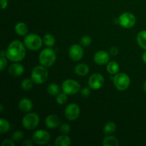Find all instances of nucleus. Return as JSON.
<instances>
[{
	"label": "nucleus",
	"instance_id": "nucleus-1",
	"mask_svg": "<svg viewBox=\"0 0 146 146\" xmlns=\"http://www.w3.org/2000/svg\"><path fill=\"white\" fill-rule=\"evenodd\" d=\"M26 56L25 46L21 41L14 40L11 41L6 51V56L13 62L22 61Z\"/></svg>",
	"mask_w": 146,
	"mask_h": 146
},
{
	"label": "nucleus",
	"instance_id": "nucleus-2",
	"mask_svg": "<svg viewBox=\"0 0 146 146\" xmlns=\"http://www.w3.org/2000/svg\"><path fill=\"white\" fill-rule=\"evenodd\" d=\"M46 67L44 66H36L33 68L31 71V78L34 84L39 85L43 84L46 81L48 76V73L47 71Z\"/></svg>",
	"mask_w": 146,
	"mask_h": 146
},
{
	"label": "nucleus",
	"instance_id": "nucleus-3",
	"mask_svg": "<svg viewBox=\"0 0 146 146\" xmlns=\"http://www.w3.org/2000/svg\"><path fill=\"white\" fill-rule=\"evenodd\" d=\"M56 59V52L51 48L43 49L38 56V61L41 65L45 67H50L55 63Z\"/></svg>",
	"mask_w": 146,
	"mask_h": 146
},
{
	"label": "nucleus",
	"instance_id": "nucleus-4",
	"mask_svg": "<svg viewBox=\"0 0 146 146\" xmlns=\"http://www.w3.org/2000/svg\"><path fill=\"white\" fill-rule=\"evenodd\" d=\"M43 40L37 34H29L26 36L24 44L28 49L31 51H37L40 49L43 44Z\"/></svg>",
	"mask_w": 146,
	"mask_h": 146
},
{
	"label": "nucleus",
	"instance_id": "nucleus-5",
	"mask_svg": "<svg viewBox=\"0 0 146 146\" xmlns=\"http://www.w3.org/2000/svg\"><path fill=\"white\" fill-rule=\"evenodd\" d=\"M113 84L118 91H123L128 89L131 84V79L127 74L118 73L113 78Z\"/></svg>",
	"mask_w": 146,
	"mask_h": 146
},
{
	"label": "nucleus",
	"instance_id": "nucleus-6",
	"mask_svg": "<svg viewBox=\"0 0 146 146\" xmlns=\"http://www.w3.org/2000/svg\"><path fill=\"white\" fill-rule=\"evenodd\" d=\"M40 118L36 113H28L23 118L21 123L24 128L27 130H33L38 126L39 123Z\"/></svg>",
	"mask_w": 146,
	"mask_h": 146
},
{
	"label": "nucleus",
	"instance_id": "nucleus-7",
	"mask_svg": "<svg viewBox=\"0 0 146 146\" xmlns=\"http://www.w3.org/2000/svg\"><path fill=\"white\" fill-rule=\"evenodd\" d=\"M63 92L66 93L67 95H75L79 92L81 86L78 81L73 79H67L64 81L61 86Z\"/></svg>",
	"mask_w": 146,
	"mask_h": 146
},
{
	"label": "nucleus",
	"instance_id": "nucleus-8",
	"mask_svg": "<svg viewBox=\"0 0 146 146\" xmlns=\"http://www.w3.org/2000/svg\"><path fill=\"white\" fill-rule=\"evenodd\" d=\"M136 19L133 14L130 12H124L118 18V23L122 27L125 29H131L135 24Z\"/></svg>",
	"mask_w": 146,
	"mask_h": 146
},
{
	"label": "nucleus",
	"instance_id": "nucleus-9",
	"mask_svg": "<svg viewBox=\"0 0 146 146\" xmlns=\"http://www.w3.org/2000/svg\"><path fill=\"white\" fill-rule=\"evenodd\" d=\"M32 139L38 145H45L51 140V135L45 130H38L34 133Z\"/></svg>",
	"mask_w": 146,
	"mask_h": 146
},
{
	"label": "nucleus",
	"instance_id": "nucleus-10",
	"mask_svg": "<svg viewBox=\"0 0 146 146\" xmlns=\"http://www.w3.org/2000/svg\"><path fill=\"white\" fill-rule=\"evenodd\" d=\"M88 86L91 89L98 90L100 89L104 86V77L101 74H92L88 78Z\"/></svg>",
	"mask_w": 146,
	"mask_h": 146
},
{
	"label": "nucleus",
	"instance_id": "nucleus-11",
	"mask_svg": "<svg viewBox=\"0 0 146 146\" xmlns=\"http://www.w3.org/2000/svg\"><path fill=\"white\" fill-rule=\"evenodd\" d=\"M80 115V108L77 104H70L65 108V116L69 121H75Z\"/></svg>",
	"mask_w": 146,
	"mask_h": 146
},
{
	"label": "nucleus",
	"instance_id": "nucleus-12",
	"mask_svg": "<svg viewBox=\"0 0 146 146\" xmlns=\"http://www.w3.org/2000/svg\"><path fill=\"white\" fill-rule=\"evenodd\" d=\"M84 53V49L81 46L78 44H74L70 47L68 55L73 61H78L82 58Z\"/></svg>",
	"mask_w": 146,
	"mask_h": 146
},
{
	"label": "nucleus",
	"instance_id": "nucleus-13",
	"mask_svg": "<svg viewBox=\"0 0 146 146\" xmlns=\"http://www.w3.org/2000/svg\"><path fill=\"white\" fill-rule=\"evenodd\" d=\"M94 62L98 65H105L109 62L110 55L106 51H98L94 56Z\"/></svg>",
	"mask_w": 146,
	"mask_h": 146
},
{
	"label": "nucleus",
	"instance_id": "nucleus-14",
	"mask_svg": "<svg viewBox=\"0 0 146 146\" xmlns=\"http://www.w3.org/2000/svg\"><path fill=\"white\" fill-rule=\"evenodd\" d=\"M45 125L47 128L54 129L60 125V119L58 115L51 114L48 115L45 119Z\"/></svg>",
	"mask_w": 146,
	"mask_h": 146
},
{
	"label": "nucleus",
	"instance_id": "nucleus-15",
	"mask_svg": "<svg viewBox=\"0 0 146 146\" xmlns=\"http://www.w3.org/2000/svg\"><path fill=\"white\" fill-rule=\"evenodd\" d=\"M24 66L18 62H15L14 64H11L9 68V73L13 77L20 76L21 74H24Z\"/></svg>",
	"mask_w": 146,
	"mask_h": 146
},
{
	"label": "nucleus",
	"instance_id": "nucleus-16",
	"mask_svg": "<svg viewBox=\"0 0 146 146\" xmlns=\"http://www.w3.org/2000/svg\"><path fill=\"white\" fill-rule=\"evenodd\" d=\"M19 108L22 112L29 113L32 110L33 104L29 98H22L19 103Z\"/></svg>",
	"mask_w": 146,
	"mask_h": 146
},
{
	"label": "nucleus",
	"instance_id": "nucleus-17",
	"mask_svg": "<svg viewBox=\"0 0 146 146\" xmlns=\"http://www.w3.org/2000/svg\"><path fill=\"white\" fill-rule=\"evenodd\" d=\"M74 71L78 76H84L89 72V67L85 64H79L76 66V67L74 68Z\"/></svg>",
	"mask_w": 146,
	"mask_h": 146
},
{
	"label": "nucleus",
	"instance_id": "nucleus-18",
	"mask_svg": "<svg viewBox=\"0 0 146 146\" xmlns=\"http://www.w3.org/2000/svg\"><path fill=\"white\" fill-rule=\"evenodd\" d=\"M54 145L56 146H68L71 145V138L66 135H61L56 138Z\"/></svg>",
	"mask_w": 146,
	"mask_h": 146
},
{
	"label": "nucleus",
	"instance_id": "nucleus-19",
	"mask_svg": "<svg viewBox=\"0 0 146 146\" xmlns=\"http://www.w3.org/2000/svg\"><path fill=\"white\" fill-rule=\"evenodd\" d=\"M15 32L19 36H24L28 32V27L24 22L17 23L14 27Z\"/></svg>",
	"mask_w": 146,
	"mask_h": 146
},
{
	"label": "nucleus",
	"instance_id": "nucleus-20",
	"mask_svg": "<svg viewBox=\"0 0 146 146\" xmlns=\"http://www.w3.org/2000/svg\"><path fill=\"white\" fill-rule=\"evenodd\" d=\"M106 70L111 75H115V74H117L119 72L120 66L118 63L115 62V61H109L107 64Z\"/></svg>",
	"mask_w": 146,
	"mask_h": 146
},
{
	"label": "nucleus",
	"instance_id": "nucleus-21",
	"mask_svg": "<svg viewBox=\"0 0 146 146\" xmlns=\"http://www.w3.org/2000/svg\"><path fill=\"white\" fill-rule=\"evenodd\" d=\"M137 42L141 48L146 50V30L138 33L137 35Z\"/></svg>",
	"mask_w": 146,
	"mask_h": 146
},
{
	"label": "nucleus",
	"instance_id": "nucleus-22",
	"mask_svg": "<svg viewBox=\"0 0 146 146\" xmlns=\"http://www.w3.org/2000/svg\"><path fill=\"white\" fill-rule=\"evenodd\" d=\"M103 145L104 146H118L119 145V142L115 136L108 135L104 139Z\"/></svg>",
	"mask_w": 146,
	"mask_h": 146
},
{
	"label": "nucleus",
	"instance_id": "nucleus-23",
	"mask_svg": "<svg viewBox=\"0 0 146 146\" xmlns=\"http://www.w3.org/2000/svg\"><path fill=\"white\" fill-rule=\"evenodd\" d=\"M60 88L57 84L55 83L49 84L47 87V92L51 96H56L58 94H59Z\"/></svg>",
	"mask_w": 146,
	"mask_h": 146
},
{
	"label": "nucleus",
	"instance_id": "nucleus-24",
	"mask_svg": "<svg viewBox=\"0 0 146 146\" xmlns=\"http://www.w3.org/2000/svg\"><path fill=\"white\" fill-rule=\"evenodd\" d=\"M116 130V125L114 122H108L106 123L104 128V133L106 135H110L114 133Z\"/></svg>",
	"mask_w": 146,
	"mask_h": 146
},
{
	"label": "nucleus",
	"instance_id": "nucleus-25",
	"mask_svg": "<svg viewBox=\"0 0 146 146\" xmlns=\"http://www.w3.org/2000/svg\"><path fill=\"white\" fill-rule=\"evenodd\" d=\"M43 42L46 46L48 47H51L55 44L56 39L55 37L53 35L50 34H47L44 35V38H43Z\"/></svg>",
	"mask_w": 146,
	"mask_h": 146
},
{
	"label": "nucleus",
	"instance_id": "nucleus-26",
	"mask_svg": "<svg viewBox=\"0 0 146 146\" xmlns=\"http://www.w3.org/2000/svg\"><path fill=\"white\" fill-rule=\"evenodd\" d=\"M10 129V124L8 121L4 118L0 119V133L1 134L6 133Z\"/></svg>",
	"mask_w": 146,
	"mask_h": 146
},
{
	"label": "nucleus",
	"instance_id": "nucleus-27",
	"mask_svg": "<svg viewBox=\"0 0 146 146\" xmlns=\"http://www.w3.org/2000/svg\"><path fill=\"white\" fill-rule=\"evenodd\" d=\"M33 84H34V81H32V79L26 78L21 81V87L24 91H29L32 88Z\"/></svg>",
	"mask_w": 146,
	"mask_h": 146
},
{
	"label": "nucleus",
	"instance_id": "nucleus-28",
	"mask_svg": "<svg viewBox=\"0 0 146 146\" xmlns=\"http://www.w3.org/2000/svg\"><path fill=\"white\" fill-rule=\"evenodd\" d=\"M67 99H68L67 94L64 92L61 93V94L59 93V94L56 96V103H58L60 105H62V104H65L67 101Z\"/></svg>",
	"mask_w": 146,
	"mask_h": 146
},
{
	"label": "nucleus",
	"instance_id": "nucleus-29",
	"mask_svg": "<svg viewBox=\"0 0 146 146\" xmlns=\"http://www.w3.org/2000/svg\"><path fill=\"white\" fill-rule=\"evenodd\" d=\"M24 138V133L21 131H16L12 135V140L15 142H19Z\"/></svg>",
	"mask_w": 146,
	"mask_h": 146
},
{
	"label": "nucleus",
	"instance_id": "nucleus-30",
	"mask_svg": "<svg viewBox=\"0 0 146 146\" xmlns=\"http://www.w3.org/2000/svg\"><path fill=\"white\" fill-rule=\"evenodd\" d=\"M91 42H92V39L89 36H84L80 39V43L84 46H88L89 45H91Z\"/></svg>",
	"mask_w": 146,
	"mask_h": 146
},
{
	"label": "nucleus",
	"instance_id": "nucleus-31",
	"mask_svg": "<svg viewBox=\"0 0 146 146\" xmlns=\"http://www.w3.org/2000/svg\"><path fill=\"white\" fill-rule=\"evenodd\" d=\"M59 131L61 133L67 134L71 131V126L67 123H63L60 125Z\"/></svg>",
	"mask_w": 146,
	"mask_h": 146
},
{
	"label": "nucleus",
	"instance_id": "nucleus-32",
	"mask_svg": "<svg viewBox=\"0 0 146 146\" xmlns=\"http://www.w3.org/2000/svg\"><path fill=\"white\" fill-rule=\"evenodd\" d=\"M90 87L88 88V87H85V88H83L82 90L81 91V96L84 98H87L90 96V94H91V90H90Z\"/></svg>",
	"mask_w": 146,
	"mask_h": 146
},
{
	"label": "nucleus",
	"instance_id": "nucleus-33",
	"mask_svg": "<svg viewBox=\"0 0 146 146\" xmlns=\"http://www.w3.org/2000/svg\"><path fill=\"white\" fill-rule=\"evenodd\" d=\"M0 64H1L0 65V70L3 71L7 65V61L4 56H1V58H0Z\"/></svg>",
	"mask_w": 146,
	"mask_h": 146
},
{
	"label": "nucleus",
	"instance_id": "nucleus-34",
	"mask_svg": "<svg viewBox=\"0 0 146 146\" xmlns=\"http://www.w3.org/2000/svg\"><path fill=\"white\" fill-rule=\"evenodd\" d=\"M14 145L15 144H14V141L11 139H5L1 143L2 146H14Z\"/></svg>",
	"mask_w": 146,
	"mask_h": 146
},
{
	"label": "nucleus",
	"instance_id": "nucleus-35",
	"mask_svg": "<svg viewBox=\"0 0 146 146\" xmlns=\"http://www.w3.org/2000/svg\"><path fill=\"white\" fill-rule=\"evenodd\" d=\"M118 48L116 46H113L111 47L110 49V54L112 56H116L118 54Z\"/></svg>",
	"mask_w": 146,
	"mask_h": 146
},
{
	"label": "nucleus",
	"instance_id": "nucleus-36",
	"mask_svg": "<svg viewBox=\"0 0 146 146\" xmlns=\"http://www.w3.org/2000/svg\"><path fill=\"white\" fill-rule=\"evenodd\" d=\"M1 9H5L8 5V1L7 0H1Z\"/></svg>",
	"mask_w": 146,
	"mask_h": 146
},
{
	"label": "nucleus",
	"instance_id": "nucleus-37",
	"mask_svg": "<svg viewBox=\"0 0 146 146\" xmlns=\"http://www.w3.org/2000/svg\"><path fill=\"white\" fill-rule=\"evenodd\" d=\"M23 145L25 146H31L32 145V143H31V141L30 140H26L23 143Z\"/></svg>",
	"mask_w": 146,
	"mask_h": 146
},
{
	"label": "nucleus",
	"instance_id": "nucleus-38",
	"mask_svg": "<svg viewBox=\"0 0 146 146\" xmlns=\"http://www.w3.org/2000/svg\"><path fill=\"white\" fill-rule=\"evenodd\" d=\"M142 58H143V62L146 64V50L145 52L143 53V54L142 56Z\"/></svg>",
	"mask_w": 146,
	"mask_h": 146
},
{
	"label": "nucleus",
	"instance_id": "nucleus-39",
	"mask_svg": "<svg viewBox=\"0 0 146 146\" xmlns=\"http://www.w3.org/2000/svg\"><path fill=\"white\" fill-rule=\"evenodd\" d=\"M143 90H144V91L146 93V81L144 82V84H143Z\"/></svg>",
	"mask_w": 146,
	"mask_h": 146
},
{
	"label": "nucleus",
	"instance_id": "nucleus-40",
	"mask_svg": "<svg viewBox=\"0 0 146 146\" xmlns=\"http://www.w3.org/2000/svg\"><path fill=\"white\" fill-rule=\"evenodd\" d=\"M3 110H4V106L1 105L0 106V112H2Z\"/></svg>",
	"mask_w": 146,
	"mask_h": 146
}]
</instances>
